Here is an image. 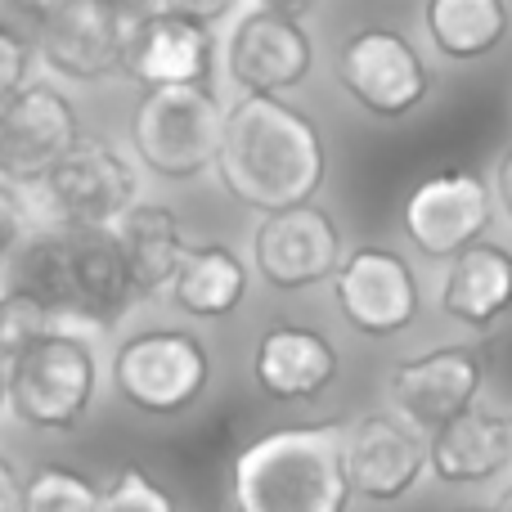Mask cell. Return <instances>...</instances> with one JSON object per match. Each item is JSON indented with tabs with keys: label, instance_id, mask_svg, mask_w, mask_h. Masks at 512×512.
<instances>
[{
	"label": "cell",
	"instance_id": "1",
	"mask_svg": "<svg viewBox=\"0 0 512 512\" xmlns=\"http://www.w3.org/2000/svg\"><path fill=\"white\" fill-rule=\"evenodd\" d=\"M216 176L234 203L252 212H283L297 203H315L328 176V149L315 117L279 95H243L225 108Z\"/></svg>",
	"mask_w": 512,
	"mask_h": 512
},
{
	"label": "cell",
	"instance_id": "39",
	"mask_svg": "<svg viewBox=\"0 0 512 512\" xmlns=\"http://www.w3.org/2000/svg\"><path fill=\"white\" fill-rule=\"evenodd\" d=\"M508 427H512V418H508Z\"/></svg>",
	"mask_w": 512,
	"mask_h": 512
},
{
	"label": "cell",
	"instance_id": "30",
	"mask_svg": "<svg viewBox=\"0 0 512 512\" xmlns=\"http://www.w3.org/2000/svg\"><path fill=\"white\" fill-rule=\"evenodd\" d=\"M36 14H41V9H36L32 0H0V27H9V32H23L27 41H32Z\"/></svg>",
	"mask_w": 512,
	"mask_h": 512
},
{
	"label": "cell",
	"instance_id": "13",
	"mask_svg": "<svg viewBox=\"0 0 512 512\" xmlns=\"http://www.w3.org/2000/svg\"><path fill=\"white\" fill-rule=\"evenodd\" d=\"M54 225H113L140 194L135 167L104 140H77L36 185Z\"/></svg>",
	"mask_w": 512,
	"mask_h": 512
},
{
	"label": "cell",
	"instance_id": "36",
	"mask_svg": "<svg viewBox=\"0 0 512 512\" xmlns=\"http://www.w3.org/2000/svg\"><path fill=\"white\" fill-rule=\"evenodd\" d=\"M9 409V378H5V364H0V414Z\"/></svg>",
	"mask_w": 512,
	"mask_h": 512
},
{
	"label": "cell",
	"instance_id": "34",
	"mask_svg": "<svg viewBox=\"0 0 512 512\" xmlns=\"http://www.w3.org/2000/svg\"><path fill=\"white\" fill-rule=\"evenodd\" d=\"M113 5L131 9V14H149V9H158V0H113Z\"/></svg>",
	"mask_w": 512,
	"mask_h": 512
},
{
	"label": "cell",
	"instance_id": "38",
	"mask_svg": "<svg viewBox=\"0 0 512 512\" xmlns=\"http://www.w3.org/2000/svg\"><path fill=\"white\" fill-rule=\"evenodd\" d=\"M32 5H36V9H41V5H45V0H32Z\"/></svg>",
	"mask_w": 512,
	"mask_h": 512
},
{
	"label": "cell",
	"instance_id": "5",
	"mask_svg": "<svg viewBox=\"0 0 512 512\" xmlns=\"http://www.w3.org/2000/svg\"><path fill=\"white\" fill-rule=\"evenodd\" d=\"M225 104L207 81L189 86H144L131 113V149L153 176L194 180L216 162Z\"/></svg>",
	"mask_w": 512,
	"mask_h": 512
},
{
	"label": "cell",
	"instance_id": "12",
	"mask_svg": "<svg viewBox=\"0 0 512 512\" xmlns=\"http://www.w3.org/2000/svg\"><path fill=\"white\" fill-rule=\"evenodd\" d=\"M337 261H342V230L315 203L265 212L252 234V265L274 292L319 288L333 279Z\"/></svg>",
	"mask_w": 512,
	"mask_h": 512
},
{
	"label": "cell",
	"instance_id": "2",
	"mask_svg": "<svg viewBox=\"0 0 512 512\" xmlns=\"http://www.w3.org/2000/svg\"><path fill=\"white\" fill-rule=\"evenodd\" d=\"M9 288L32 292L72 333H113L140 301L113 225H50L27 234L9 261Z\"/></svg>",
	"mask_w": 512,
	"mask_h": 512
},
{
	"label": "cell",
	"instance_id": "14",
	"mask_svg": "<svg viewBox=\"0 0 512 512\" xmlns=\"http://www.w3.org/2000/svg\"><path fill=\"white\" fill-rule=\"evenodd\" d=\"M77 140V108L54 86L27 81L0 99V180L5 185H41L45 171Z\"/></svg>",
	"mask_w": 512,
	"mask_h": 512
},
{
	"label": "cell",
	"instance_id": "24",
	"mask_svg": "<svg viewBox=\"0 0 512 512\" xmlns=\"http://www.w3.org/2000/svg\"><path fill=\"white\" fill-rule=\"evenodd\" d=\"M18 512H99V486L68 463H41L23 477Z\"/></svg>",
	"mask_w": 512,
	"mask_h": 512
},
{
	"label": "cell",
	"instance_id": "23",
	"mask_svg": "<svg viewBox=\"0 0 512 512\" xmlns=\"http://www.w3.org/2000/svg\"><path fill=\"white\" fill-rule=\"evenodd\" d=\"M427 36L454 63L486 59L508 36V0H427Z\"/></svg>",
	"mask_w": 512,
	"mask_h": 512
},
{
	"label": "cell",
	"instance_id": "31",
	"mask_svg": "<svg viewBox=\"0 0 512 512\" xmlns=\"http://www.w3.org/2000/svg\"><path fill=\"white\" fill-rule=\"evenodd\" d=\"M23 504V477L9 459H0V512H18Z\"/></svg>",
	"mask_w": 512,
	"mask_h": 512
},
{
	"label": "cell",
	"instance_id": "18",
	"mask_svg": "<svg viewBox=\"0 0 512 512\" xmlns=\"http://www.w3.org/2000/svg\"><path fill=\"white\" fill-rule=\"evenodd\" d=\"M212 54V27L189 23V18L167 14V9H149L131 32L122 72L140 86H189V81H207Z\"/></svg>",
	"mask_w": 512,
	"mask_h": 512
},
{
	"label": "cell",
	"instance_id": "17",
	"mask_svg": "<svg viewBox=\"0 0 512 512\" xmlns=\"http://www.w3.org/2000/svg\"><path fill=\"white\" fill-rule=\"evenodd\" d=\"M342 378V351L315 324H270L256 337L252 382L274 405H315Z\"/></svg>",
	"mask_w": 512,
	"mask_h": 512
},
{
	"label": "cell",
	"instance_id": "11",
	"mask_svg": "<svg viewBox=\"0 0 512 512\" xmlns=\"http://www.w3.org/2000/svg\"><path fill=\"white\" fill-rule=\"evenodd\" d=\"M481 387H486V351L468 342L432 346V351L405 355L387 369L391 409L423 436L477 405Z\"/></svg>",
	"mask_w": 512,
	"mask_h": 512
},
{
	"label": "cell",
	"instance_id": "16",
	"mask_svg": "<svg viewBox=\"0 0 512 512\" xmlns=\"http://www.w3.org/2000/svg\"><path fill=\"white\" fill-rule=\"evenodd\" d=\"M310 63H315V45L301 18L265 5L239 18L225 50L230 81L243 95H283L310 77Z\"/></svg>",
	"mask_w": 512,
	"mask_h": 512
},
{
	"label": "cell",
	"instance_id": "29",
	"mask_svg": "<svg viewBox=\"0 0 512 512\" xmlns=\"http://www.w3.org/2000/svg\"><path fill=\"white\" fill-rule=\"evenodd\" d=\"M234 5H239V0H158V9L189 18V23H203V27H212V23H221V18H230Z\"/></svg>",
	"mask_w": 512,
	"mask_h": 512
},
{
	"label": "cell",
	"instance_id": "27",
	"mask_svg": "<svg viewBox=\"0 0 512 512\" xmlns=\"http://www.w3.org/2000/svg\"><path fill=\"white\" fill-rule=\"evenodd\" d=\"M32 41H27L23 32H9V27H0V99L14 95L18 86H27V72H32Z\"/></svg>",
	"mask_w": 512,
	"mask_h": 512
},
{
	"label": "cell",
	"instance_id": "7",
	"mask_svg": "<svg viewBox=\"0 0 512 512\" xmlns=\"http://www.w3.org/2000/svg\"><path fill=\"white\" fill-rule=\"evenodd\" d=\"M140 14L113 0H45L32 27V50L68 81H104L122 72Z\"/></svg>",
	"mask_w": 512,
	"mask_h": 512
},
{
	"label": "cell",
	"instance_id": "9",
	"mask_svg": "<svg viewBox=\"0 0 512 512\" xmlns=\"http://www.w3.org/2000/svg\"><path fill=\"white\" fill-rule=\"evenodd\" d=\"M342 468L351 499L378 508L400 504L427 477V436L396 409H373L342 427Z\"/></svg>",
	"mask_w": 512,
	"mask_h": 512
},
{
	"label": "cell",
	"instance_id": "8",
	"mask_svg": "<svg viewBox=\"0 0 512 512\" xmlns=\"http://www.w3.org/2000/svg\"><path fill=\"white\" fill-rule=\"evenodd\" d=\"M328 283L346 328H355L360 337H400L423 315V288L414 265L382 243L351 248Z\"/></svg>",
	"mask_w": 512,
	"mask_h": 512
},
{
	"label": "cell",
	"instance_id": "21",
	"mask_svg": "<svg viewBox=\"0 0 512 512\" xmlns=\"http://www.w3.org/2000/svg\"><path fill=\"white\" fill-rule=\"evenodd\" d=\"M113 239H117V252H122L126 279H131L135 297L167 292L171 274H176L180 256L189 248L180 216L162 203H131L113 221Z\"/></svg>",
	"mask_w": 512,
	"mask_h": 512
},
{
	"label": "cell",
	"instance_id": "6",
	"mask_svg": "<svg viewBox=\"0 0 512 512\" xmlns=\"http://www.w3.org/2000/svg\"><path fill=\"white\" fill-rule=\"evenodd\" d=\"M212 387V351L185 328H144L113 351V391L149 418H176Z\"/></svg>",
	"mask_w": 512,
	"mask_h": 512
},
{
	"label": "cell",
	"instance_id": "22",
	"mask_svg": "<svg viewBox=\"0 0 512 512\" xmlns=\"http://www.w3.org/2000/svg\"><path fill=\"white\" fill-rule=\"evenodd\" d=\"M167 297L180 315L198 324L230 319L248 301V265L225 243H189L167 283Z\"/></svg>",
	"mask_w": 512,
	"mask_h": 512
},
{
	"label": "cell",
	"instance_id": "3",
	"mask_svg": "<svg viewBox=\"0 0 512 512\" xmlns=\"http://www.w3.org/2000/svg\"><path fill=\"white\" fill-rule=\"evenodd\" d=\"M230 495L239 512H351L342 423L261 432L234 459Z\"/></svg>",
	"mask_w": 512,
	"mask_h": 512
},
{
	"label": "cell",
	"instance_id": "4",
	"mask_svg": "<svg viewBox=\"0 0 512 512\" xmlns=\"http://www.w3.org/2000/svg\"><path fill=\"white\" fill-rule=\"evenodd\" d=\"M9 414L36 432H72L99 396V355L86 333L54 328L5 364Z\"/></svg>",
	"mask_w": 512,
	"mask_h": 512
},
{
	"label": "cell",
	"instance_id": "35",
	"mask_svg": "<svg viewBox=\"0 0 512 512\" xmlns=\"http://www.w3.org/2000/svg\"><path fill=\"white\" fill-rule=\"evenodd\" d=\"M490 512H512V486L499 490V499H495V508H490Z\"/></svg>",
	"mask_w": 512,
	"mask_h": 512
},
{
	"label": "cell",
	"instance_id": "25",
	"mask_svg": "<svg viewBox=\"0 0 512 512\" xmlns=\"http://www.w3.org/2000/svg\"><path fill=\"white\" fill-rule=\"evenodd\" d=\"M54 328H63L59 315H54L50 306H41L32 292H23V288L0 292V364L18 360L27 346L50 337Z\"/></svg>",
	"mask_w": 512,
	"mask_h": 512
},
{
	"label": "cell",
	"instance_id": "28",
	"mask_svg": "<svg viewBox=\"0 0 512 512\" xmlns=\"http://www.w3.org/2000/svg\"><path fill=\"white\" fill-rule=\"evenodd\" d=\"M23 239H27V207H23V198L14 194V185L0 180V274L9 270V261H14Z\"/></svg>",
	"mask_w": 512,
	"mask_h": 512
},
{
	"label": "cell",
	"instance_id": "32",
	"mask_svg": "<svg viewBox=\"0 0 512 512\" xmlns=\"http://www.w3.org/2000/svg\"><path fill=\"white\" fill-rule=\"evenodd\" d=\"M490 194H495L499 207L512 216V144L499 153V162H495V189H490Z\"/></svg>",
	"mask_w": 512,
	"mask_h": 512
},
{
	"label": "cell",
	"instance_id": "10",
	"mask_svg": "<svg viewBox=\"0 0 512 512\" xmlns=\"http://www.w3.org/2000/svg\"><path fill=\"white\" fill-rule=\"evenodd\" d=\"M490 221H495V194L468 167H445L418 180L400 207L405 239L427 261H450L454 252L472 248L477 239H486Z\"/></svg>",
	"mask_w": 512,
	"mask_h": 512
},
{
	"label": "cell",
	"instance_id": "15",
	"mask_svg": "<svg viewBox=\"0 0 512 512\" xmlns=\"http://www.w3.org/2000/svg\"><path fill=\"white\" fill-rule=\"evenodd\" d=\"M337 81L342 90L373 117H409L427 99V68L418 50L391 27H364L337 54Z\"/></svg>",
	"mask_w": 512,
	"mask_h": 512
},
{
	"label": "cell",
	"instance_id": "20",
	"mask_svg": "<svg viewBox=\"0 0 512 512\" xmlns=\"http://www.w3.org/2000/svg\"><path fill=\"white\" fill-rule=\"evenodd\" d=\"M436 310L450 324L490 333L504 315H512V252L490 239L454 252L436 283Z\"/></svg>",
	"mask_w": 512,
	"mask_h": 512
},
{
	"label": "cell",
	"instance_id": "37",
	"mask_svg": "<svg viewBox=\"0 0 512 512\" xmlns=\"http://www.w3.org/2000/svg\"><path fill=\"white\" fill-rule=\"evenodd\" d=\"M463 512H486V508H463Z\"/></svg>",
	"mask_w": 512,
	"mask_h": 512
},
{
	"label": "cell",
	"instance_id": "19",
	"mask_svg": "<svg viewBox=\"0 0 512 512\" xmlns=\"http://www.w3.org/2000/svg\"><path fill=\"white\" fill-rule=\"evenodd\" d=\"M512 468V427L499 409H463L427 432V472L445 486H486Z\"/></svg>",
	"mask_w": 512,
	"mask_h": 512
},
{
	"label": "cell",
	"instance_id": "26",
	"mask_svg": "<svg viewBox=\"0 0 512 512\" xmlns=\"http://www.w3.org/2000/svg\"><path fill=\"white\" fill-rule=\"evenodd\" d=\"M99 512H180V504L144 468H122L99 490Z\"/></svg>",
	"mask_w": 512,
	"mask_h": 512
},
{
	"label": "cell",
	"instance_id": "33",
	"mask_svg": "<svg viewBox=\"0 0 512 512\" xmlns=\"http://www.w3.org/2000/svg\"><path fill=\"white\" fill-rule=\"evenodd\" d=\"M256 5H265V9H283V14H301V9H310V0H256Z\"/></svg>",
	"mask_w": 512,
	"mask_h": 512
}]
</instances>
